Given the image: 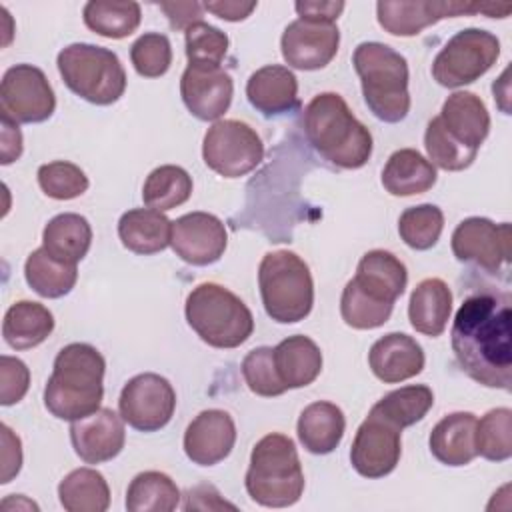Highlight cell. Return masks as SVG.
Instances as JSON below:
<instances>
[{"label":"cell","instance_id":"obj_1","mask_svg":"<svg viewBox=\"0 0 512 512\" xmlns=\"http://www.w3.org/2000/svg\"><path fill=\"white\" fill-rule=\"evenodd\" d=\"M452 352L460 368L478 384L510 390L512 384V314L510 294L480 292L458 308Z\"/></svg>","mask_w":512,"mask_h":512},{"label":"cell","instance_id":"obj_2","mask_svg":"<svg viewBox=\"0 0 512 512\" xmlns=\"http://www.w3.org/2000/svg\"><path fill=\"white\" fill-rule=\"evenodd\" d=\"M302 126L310 146L338 168H362L372 156L370 130L336 92L316 94L304 108Z\"/></svg>","mask_w":512,"mask_h":512},{"label":"cell","instance_id":"obj_3","mask_svg":"<svg viewBox=\"0 0 512 512\" xmlns=\"http://www.w3.org/2000/svg\"><path fill=\"white\" fill-rule=\"evenodd\" d=\"M104 356L86 342L64 346L44 388L46 410L60 420H78L96 412L104 398Z\"/></svg>","mask_w":512,"mask_h":512},{"label":"cell","instance_id":"obj_4","mask_svg":"<svg viewBox=\"0 0 512 512\" xmlns=\"http://www.w3.org/2000/svg\"><path fill=\"white\" fill-rule=\"evenodd\" d=\"M304 484L298 450L290 436L272 432L254 444L244 486L256 504L266 508L292 506L300 500Z\"/></svg>","mask_w":512,"mask_h":512},{"label":"cell","instance_id":"obj_5","mask_svg":"<svg viewBox=\"0 0 512 512\" xmlns=\"http://www.w3.org/2000/svg\"><path fill=\"white\" fill-rule=\"evenodd\" d=\"M362 96L370 112L388 124L404 120L410 112L408 62L382 42H362L352 54Z\"/></svg>","mask_w":512,"mask_h":512},{"label":"cell","instance_id":"obj_6","mask_svg":"<svg viewBox=\"0 0 512 512\" xmlns=\"http://www.w3.org/2000/svg\"><path fill=\"white\" fill-rule=\"evenodd\" d=\"M184 314L188 326L212 348H238L254 332L250 308L228 288L202 282L186 298Z\"/></svg>","mask_w":512,"mask_h":512},{"label":"cell","instance_id":"obj_7","mask_svg":"<svg viewBox=\"0 0 512 512\" xmlns=\"http://www.w3.org/2000/svg\"><path fill=\"white\" fill-rule=\"evenodd\" d=\"M258 286L266 314L278 324L300 322L314 306L310 268L292 250H274L262 256Z\"/></svg>","mask_w":512,"mask_h":512},{"label":"cell","instance_id":"obj_8","mask_svg":"<svg viewBox=\"0 0 512 512\" xmlns=\"http://www.w3.org/2000/svg\"><path fill=\"white\" fill-rule=\"evenodd\" d=\"M56 66L64 84L90 104L108 106L124 96L126 70L110 48L76 42L58 52Z\"/></svg>","mask_w":512,"mask_h":512},{"label":"cell","instance_id":"obj_9","mask_svg":"<svg viewBox=\"0 0 512 512\" xmlns=\"http://www.w3.org/2000/svg\"><path fill=\"white\" fill-rule=\"evenodd\" d=\"M500 56V40L482 28L456 32L436 54L432 76L444 88H460L484 76Z\"/></svg>","mask_w":512,"mask_h":512},{"label":"cell","instance_id":"obj_10","mask_svg":"<svg viewBox=\"0 0 512 512\" xmlns=\"http://www.w3.org/2000/svg\"><path fill=\"white\" fill-rule=\"evenodd\" d=\"M510 10L512 8L508 4H474L458 0H380L376 4L378 24L392 36H416L442 18H454L464 14L472 16L482 12L490 18H506Z\"/></svg>","mask_w":512,"mask_h":512},{"label":"cell","instance_id":"obj_11","mask_svg":"<svg viewBox=\"0 0 512 512\" xmlns=\"http://www.w3.org/2000/svg\"><path fill=\"white\" fill-rule=\"evenodd\" d=\"M202 158L212 172L224 178H240L262 162L264 144L250 124L216 120L204 134Z\"/></svg>","mask_w":512,"mask_h":512},{"label":"cell","instance_id":"obj_12","mask_svg":"<svg viewBox=\"0 0 512 512\" xmlns=\"http://www.w3.org/2000/svg\"><path fill=\"white\" fill-rule=\"evenodd\" d=\"M122 420L138 432H158L176 410V392L172 384L154 372L130 378L118 398Z\"/></svg>","mask_w":512,"mask_h":512},{"label":"cell","instance_id":"obj_13","mask_svg":"<svg viewBox=\"0 0 512 512\" xmlns=\"http://www.w3.org/2000/svg\"><path fill=\"white\" fill-rule=\"evenodd\" d=\"M56 96L46 74L32 64L10 66L0 82V110L20 124H38L54 114Z\"/></svg>","mask_w":512,"mask_h":512},{"label":"cell","instance_id":"obj_14","mask_svg":"<svg viewBox=\"0 0 512 512\" xmlns=\"http://www.w3.org/2000/svg\"><path fill=\"white\" fill-rule=\"evenodd\" d=\"M402 456V430L376 414L368 412L358 426L350 448L352 468L370 480L384 478L398 466Z\"/></svg>","mask_w":512,"mask_h":512},{"label":"cell","instance_id":"obj_15","mask_svg":"<svg viewBox=\"0 0 512 512\" xmlns=\"http://www.w3.org/2000/svg\"><path fill=\"white\" fill-rule=\"evenodd\" d=\"M452 252L460 262H472L486 272H498L510 260V224L470 216L452 232Z\"/></svg>","mask_w":512,"mask_h":512},{"label":"cell","instance_id":"obj_16","mask_svg":"<svg viewBox=\"0 0 512 512\" xmlns=\"http://www.w3.org/2000/svg\"><path fill=\"white\" fill-rule=\"evenodd\" d=\"M170 246L180 260L192 266H208L224 256L228 232L218 216L188 212L172 222Z\"/></svg>","mask_w":512,"mask_h":512},{"label":"cell","instance_id":"obj_17","mask_svg":"<svg viewBox=\"0 0 512 512\" xmlns=\"http://www.w3.org/2000/svg\"><path fill=\"white\" fill-rule=\"evenodd\" d=\"M180 96L192 116L212 122L230 108L234 82L222 66L188 64L180 78Z\"/></svg>","mask_w":512,"mask_h":512},{"label":"cell","instance_id":"obj_18","mask_svg":"<svg viewBox=\"0 0 512 512\" xmlns=\"http://www.w3.org/2000/svg\"><path fill=\"white\" fill-rule=\"evenodd\" d=\"M340 46L336 24L328 22H290L280 38L282 58L296 70H320L332 62Z\"/></svg>","mask_w":512,"mask_h":512},{"label":"cell","instance_id":"obj_19","mask_svg":"<svg viewBox=\"0 0 512 512\" xmlns=\"http://www.w3.org/2000/svg\"><path fill=\"white\" fill-rule=\"evenodd\" d=\"M70 442L74 452L86 464H102L116 458L126 442L124 420L110 408L72 420Z\"/></svg>","mask_w":512,"mask_h":512},{"label":"cell","instance_id":"obj_20","mask_svg":"<svg viewBox=\"0 0 512 512\" xmlns=\"http://www.w3.org/2000/svg\"><path fill=\"white\" fill-rule=\"evenodd\" d=\"M236 424L226 410H202L184 432V452L198 466L222 462L234 448Z\"/></svg>","mask_w":512,"mask_h":512},{"label":"cell","instance_id":"obj_21","mask_svg":"<svg viewBox=\"0 0 512 512\" xmlns=\"http://www.w3.org/2000/svg\"><path fill=\"white\" fill-rule=\"evenodd\" d=\"M424 360L422 346L404 332L384 334L368 352L370 370L384 384H398L418 376Z\"/></svg>","mask_w":512,"mask_h":512},{"label":"cell","instance_id":"obj_22","mask_svg":"<svg viewBox=\"0 0 512 512\" xmlns=\"http://www.w3.org/2000/svg\"><path fill=\"white\" fill-rule=\"evenodd\" d=\"M248 102L264 116H280L298 108V80L288 66L268 64L250 74L246 82Z\"/></svg>","mask_w":512,"mask_h":512},{"label":"cell","instance_id":"obj_23","mask_svg":"<svg viewBox=\"0 0 512 512\" xmlns=\"http://www.w3.org/2000/svg\"><path fill=\"white\" fill-rule=\"evenodd\" d=\"M352 282L366 296L384 304H394L406 290L408 272L392 252L370 250L360 258Z\"/></svg>","mask_w":512,"mask_h":512},{"label":"cell","instance_id":"obj_24","mask_svg":"<svg viewBox=\"0 0 512 512\" xmlns=\"http://www.w3.org/2000/svg\"><path fill=\"white\" fill-rule=\"evenodd\" d=\"M442 126L464 146L478 150L490 132V114L480 96L468 90L450 94L438 114Z\"/></svg>","mask_w":512,"mask_h":512},{"label":"cell","instance_id":"obj_25","mask_svg":"<svg viewBox=\"0 0 512 512\" xmlns=\"http://www.w3.org/2000/svg\"><path fill=\"white\" fill-rule=\"evenodd\" d=\"M476 416L472 412L446 414L430 432L432 456L444 466H466L478 454L474 446Z\"/></svg>","mask_w":512,"mask_h":512},{"label":"cell","instance_id":"obj_26","mask_svg":"<svg viewBox=\"0 0 512 512\" xmlns=\"http://www.w3.org/2000/svg\"><path fill=\"white\" fill-rule=\"evenodd\" d=\"M346 430V418L344 412L326 400H318L308 404L298 418L296 434L300 444L310 454H330L338 448L342 442Z\"/></svg>","mask_w":512,"mask_h":512},{"label":"cell","instance_id":"obj_27","mask_svg":"<svg viewBox=\"0 0 512 512\" xmlns=\"http://www.w3.org/2000/svg\"><path fill=\"white\" fill-rule=\"evenodd\" d=\"M452 314V292L442 278H426L416 284L408 302V320L424 336L436 338L446 330Z\"/></svg>","mask_w":512,"mask_h":512},{"label":"cell","instance_id":"obj_28","mask_svg":"<svg viewBox=\"0 0 512 512\" xmlns=\"http://www.w3.org/2000/svg\"><path fill=\"white\" fill-rule=\"evenodd\" d=\"M274 366L288 390L312 384L322 372V352L318 344L304 336L294 334L274 346Z\"/></svg>","mask_w":512,"mask_h":512},{"label":"cell","instance_id":"obj_29","mask_svg":"<svg viewBox=\"0 0 512 512\" xmlns=\"http://www.w3.org/2000/svg\"><path fill=\"white\" fill-rule=\"evenodd\" d=\"M172 222L164 212L152 208H132L118 220V238L134 254H156L170 244Z\"/></svg>","mask_w":512,"mask_h":512},{"label":"cell","instance_id":"obj_30","mask_svg":"<svg viewBox=\"0 0 512 512\" xmlns=\"http://www.w3.org/2000/svg\"><path fill=\"white\" fill-rule=\"evenodd\" d=\"M436 166L414 148L390 154L382 170V186L392 196L424 194L436 184Z\"/></svg>","mask_w":512,"mask_h":512},{"label":"cell","instance_id":"obj_31","mask_svg":"<svg viewBox=\"0 0 512 512\" xmlns=\"http://www.w3.org/2000/svg\"><path fill=\"white\" fill-rule=\"evenodd\" d=\"M54 330L52 312L32 300L14 302L2 320L4 342L14 350H28L42 344Z\"/></svg>","mask_w":512,"mask_h":512},{"label":"cell","instance_id":"obj_32","mask_svg":"<svg viewBox=\"0 0 512 512\" xmlns=\"http://www.w3.org/2000/svg\"><path fill=\"white\" fill-rule=\"evenodd\" d=\"M90 244L92 226L76 212L54 216L42 230V248L50 256L68 264H78L88 254Z\"/></svg>","mask_w":512,"mask_h":512},{"label":"cell","instance_id":"obj_33","mask_svg":"<svg viewBox=\"0 0 512 512\" xmlns=\"http://www.w3.org/2000/svg\"><path fill=\"white\" fill-rule=\"evenodd\" d=\"M58 498L68 512H104L110 506V488L98 470L84 466L60 480Z\"/></svg>","mask_w":512,"mask_h":512},{"label":"cell","instance_id":"obj_34","mask_svg":"<svg viewBox=\"0 0 512 512\" xmlns=\"http://www.w3.org/2000/svg\"><path fill=\"white\" fill-rule=\"evenodd\" d=\"M24 278L38 296L62 298L76 286L78 268L50 256L44 248H36L26 258Z\"/></svg>","mask_w":512,"mask_h":512},{"label":"cell","instance_id":"obj_35","mask_svg":"<svg viewBox=\"0 0 512 512\" xmlns=\"http://www.w3.org/2000/svg\"><path fill=\"white\" fill-rule=\"evenodd\" d=\"M82 18L86 28H90L94 34L120 40L136 32L142 20V10L140 4L134 0H90L84 4Z\"/></svg>","mask_w":512,"mask_h":512},{"label":"cell","instance_id":"obj_36","mask_svg":"<svg viewBox=\"0 0 512 512\" xmlns=\"http://www.w3.org/2000/svg\"><path fill=\"white\" fill-rule=\"evenodd\" d=\"M180 504L176 482L158 470H146L132 478L126 490L128 512H172Z\"/></svg>","mask_w":512,"mask_h":512},{"label":"cell","instance_id":"obj_37","mask_svg":"<svg viewBox=\"0 0 512 512\" xmlns=\"http://www.w3.org/2000/svg\"><path fill=\"white\" fill-rule=\"evenodd\" d=\"M192 194V176L174 164H164L154 168L144 186H142V200L146 208L168 212L180 204H184Z\"/></svg>","mask_w":512,"mask_h":512},{"label":"cell","instance_id":"obj_38","mask_svg":"<svg viewBox=\"0 0 512 512\" xmlns=\"http://www.w3.org/2000/svg\"><path fill=\"white\" fill-rule=\"evenodd\" d=\"M434 404V394L426 384H410L388 392L370 410L398 426L400 430L420 422Z\"/></svg>","mask_w":512,"mask_h":512},{"label":"cell","instance_id":"obj_39","mask_svg":"<svg viewBox=\"0 0 512 512\" xmlns=\"http://www.w3.org/2000/svg\"><path fill=\"white\" fill-rule=\"evenodd\" d=\"M476 454L490 462H504L512 456V410L492 408L480 420L474 430Z\"/></svg>","mask_w":512,"mask_h":512},{"label":"cell","instance_id":"obj_40","mask_svg":"<svg viewBox=\"0 0 512 512\" xmlns=\"http://www.w3.org/2000/svg\"><path fill=\"white\" fill-rule=\"evenodd\" d=\"M444 230V214L436 204L406 208L398 218V234L412 250H430Z\"/></svg>","mask_w":512,"mask_h":512},{"label":"cell","instance_id":"obj_41","mask_svg":"<svg viewBox=\"0 0 512 512\" xmlns=\"http://www.w3.org/2000/svg\"><path fill=\"white\" fill-rule=\"evenodd\" d=\"M424 146L428 152V158L434 166L448 170V172H460L466 170L478 156V150H472L464 144H460L440 122V118H432L424 132Z\"/></svg>","mask_w":512,"mask_h":512},{"label":"cell","instance_id":"obj_42","mask_svg":"<svg viewBox=\"0 0 512 512\" xmlns=\"http://www.w3.org/2000/svg\"><path fill=\"white\" fill-rule=\"evenodd\" d=\"M392 310H394V304H384L366 296L352 280H348V284L342 290L340 314L350 328H356V330L378 328L388 322Z\"/></svg>","mask_w":512,"mask_h":512},{"label":"cell","instance_id":"obj_43","mask_svg":"<svg viewBox=\"0 0 512 512\" xmlns=\"http://www.w3.org/2000/svg\"><path fill=\"white\" fill-rule=\"evenodd\" d=\"M38 184L42 192L54 200H72L88 190V176L84 170L66 160H54L38 168Z\"/></svg>","mask_w":512,"mask_h":512},{"label":"cell","instance_id":"obj_44","mask_svg":"<svg viewBox=\"0 0 512 512\" xmlns=\"http://www.w3.org/2000/svg\"><path fill=\"white\" fill-rule=\"evenodd\" d=\"M274 348L258 346L250 350L242 360V376L250 392L264 398L284 394L288 388L282 384L274 366Z\"/></svg>","mask_w":512,"mask_h":512},{"label":"cell","instance_id":"obj_45","mask_svg":"<svg viewBox=\"0 0 512 512\" xmlns=\"http://www.w3.org/2000/svg\"><path fill=\"white\" fill-rule=\"evenodd\" d=\"M134 70L144 78H160L172 64V46L166 34L146 32L130 46Z\"/></svg>","mask_w":512,"mask_h":512},{"label":"cell","instance_id":"obj_46","mask_svg":"<svg viewBox=\"0 0 512 512\" xmlns=\"http://www.w3.org/2000/svg\"><path fill=\"white\" fill-rule=\"evenodd\" d=\"M184 40H186L188 64L220 66V62L224 60V56L228 52V44H230L228 36L220 28L206 24L204 20L186 28Z\"/></svg>","mask_w":512,"mask_h":512},{"label":"cell","instance_id":"obj_47","mask_svg":"<svg viewBox=\"0 0 512 512\" xmlns=\"http://www.w3.org/2000/svg\"><path fill=\"white\" fill-rule=\"evenodd\" d=\"M30 386L28 366L14 356H0V404L12 406L20 402Z\"/></svg>","mask_w":512,"mask_h":512},{"label":"cell","instance_id":"obj_48","mask_svg":"<svg viewBox=\"0 0 512 512\" xmlns=\"http://www.w3.org/2000/svg\"><path fill=\"white\" fill-rule=\"evenodd\" d=\"M2 432V484H8L22 468V444L20 438L6 426H0Z\"/></svg>","mask_w":512,"mask_h":512},{"label":"cell","instance_id":"obj_49","mask_svg":"<svg viewBox=\"0 0 512 512\" xmlns=\"http://www.w3.org/2000/svg\"><path fill=\"white\" fill-rule=\"evenodd\" d=\"M160 10L166 14L170 28L184 30L196 22H202L204 4L200 2H162Z\"/></svg>","mask_w":512,"mask_h":512},{"label":"cell","instance_id":"obj_50","mask_svg":"<svg viewBox=\"0 0 512 512\" xmlns=\"http://www.w3.org/2000/svg\"><path fill=\"white\" fill-rule=\"evenodd\" d=\"M344 6H346L344 2H318V0H304L294 4L300 20L328 22V24H334L338 20Z\"/></svg>","mask_w":512,"mask_h":512},{"label":"cell","instance_id":"obj_51","mask_svg":"<svg viewBox=\"0 0 512 512\" xmlns=\"http://www.w3.org/2000/svg\"><path fill=\"white\" fill-rule=\"evenodd\" d=\"M234 508V504L220 498V492L210 484H198L186 492L184 510H220Z\"/></svg>","mask_w":512,"mask_h":512},{"label":"cell","instance_id":"obj_52","mask_svg":"<svg viewBox=\"0 0 512 512\" xmlns=\"http://www.w3.org/2000/svg\"><path fill=\"white\" fill-rule=\"evenodd\" d=\"M2 116V164L8 166L22 154V132L18 128V122H14L10 116Z\"/></svg>","mask_w":512,"mask_h":512},{"label":"cell","instance_id":"obj_53","mask_svg":"<svg viewBox=\"0 0 512 512\" xmlns=\"http://www.w3.org/2000/svg\"><path fill=\"white\" fill-rule=\"evenodd\" d=\"M204 10L212 12L214 16L228 20V22H240L246 20L254 10L256 2H236V0H218V2H206Z\"/></svg>","mask_w":512,"mask_h":512},{"label":"cell","instance_id":"obj_54","mask_svg":"<svg viewBox=\"0 0 512 512\" xmlns=\"http://www.w3.org/2000/svg\"><path fill=\"white\" fill-rule=\"evenodd\" d=\"M504 88H500L498 86V82H494L492 84V92H494V100H498V106L502 108V112L504 114H510V106H508V96H510V90H508V76L504 78V84H502Z\"/></svg>","mask_w":512,"mask_h":512}]
</instances>
